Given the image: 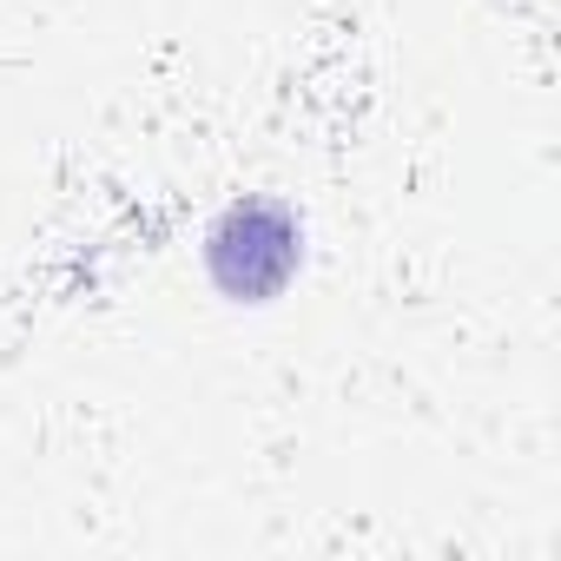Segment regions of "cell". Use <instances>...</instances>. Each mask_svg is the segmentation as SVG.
<instances>
[{
	"label": "cell",
	"mask_w": 561,
	"mask_h": 561,
	"mask_svg": "<svg viewBox=\"0 0 561 561\" xmlns=\"http://www.w3.org/2000/svg\"><path fill=\"white\" fill-rule=\"evenodd\" d=\"M205 264L218 277V291L238 298V305H264L285 291V277L298 271V225L277 211V205H231L218 225H211V244H205Z\"/></svg>",
	"instance_id": "1"
}]
</instances>
